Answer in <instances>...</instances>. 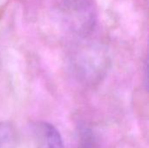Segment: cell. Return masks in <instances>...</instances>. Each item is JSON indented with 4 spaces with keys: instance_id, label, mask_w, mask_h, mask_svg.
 I'll use <instances>...</instances> for the list:
<instances>
[{
    "instance_id": "7a4b0ae2",
    "label": "cell",
    "mask_w": 149,
    "mask_h": 148,
    "mask_svg": "<svg viewBox=\"0 0 149 148\" xmlns=\"http://www.w3.org/2000/svg\"><path fill=\"white\" fill-rule=\"evenodd\" d=\"M42 137V148H64L59 132L51 124L42 122L38 126Z\"/></svg>"
},
{
    "instance_id": "3957f363",
    "label": "cell",
    "mask_w": 149,
    "mask_h": 148,
    "mask_svg": "<svg viewBox=\"0 0 149 148\" xmlns=\"http://www.w3.org/2000/svg\"><path fill=\"white\" fill-rule=\"evenodd\" d=\"M17 133L15 127L8 122L0 123V148H16Z\"/></svg>"
},
{
    "instance_id": "6da1fadb",
    "label": "cell",
    "mask_w": 149,
    "mask_h": 148,
    "mask_svg": "<svg viewBox=\"0 0 149 148\" xmlns=\"http://www.w3.org/2000/svg\"><path fill=\"white\" fill-rule=\"evenodd\" d=\"M62 15L69 28L79 34L91 31L96 22V9L93 0H65Z\"/></svg>"
}]
</instances>
